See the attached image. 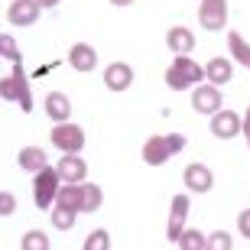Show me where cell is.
Masks as SVG:
<instances>
[{
  "instance_id": "obj_1",
  "label": "cell",
  "mask_w": 250,
  "mask_h": 250,
  "mask_svg": "<svg viewBox=\"0 0 250 250\" xmlns=\"http://www.w3.org/2000/svg\"><path fill=\"white\" fill-rule=\"evenodd\" d=\"M186 146V140L179 133H159V137H149L143 143V163L146 166H163L166 159H172L179 149Z\"/></svg>"
},
{
  "instance_id": "obj_2",
  "label": "cell",
  "mask_w": 250,
  "mask_h": 250,
  "mask_svg": "<svg viewBox=\"0 0 250 250\" xmlns=\"http://www.w3.org/2000/svg\"><path fill=\"white\" fill-rule=\"evenodd\" d=\"M202 78H205V68L188 56H176V62L166 68V84L172 91H186V88H192Z\"/></svg>"
},
{
  "instance_id": "obj_3",
  "label": "cell",
  "mask_w": 250,
  "mask_h": 250,
  "mask_svg": "<svg viewBox=\"0 0 250 250\" xmlns=\"http://www.w3.org/2000/svg\"><path fill=\"white\" fill-rule=\"evenodd\" d=\"M0 94L3 101H20L23 111H33V101H29V84H26V75L20 68V62H13V72L0 82Z\"/></svg>"
},
{
  "instance_id": "obj_4",
  "label": "cell",
  "mask_w": 250,
  "mask_h": 250,
  "mask_svg": "<svg viewBox=\"0 0 250 250\" xmlns=\"http://www.w3.org/2000/svg\"><path fill=\"white\" fill-rule=\"evenodd\" d=\"M59 182H62V176H59V169H42V172H36V186H33V198H36V208H52V202H56L59 195Z\"/></svg>"
},
{
  "instance_id": "obj_5",
  "label": "cell",
  "mask_w": 250,
  "mask_h": 250,
  "mask_svg": "<svg viewBox=\"0 0 250 250\" xmlns=\"http://www.w3.org/2000/svg\"><path fill=\"white\" fill-rule=\"evenodd\" d=\"M52 143H56L62 153H78V149L84 146V130L75 127V124H56V130H52Z\"/></svg>"
},
{
  "instance_id": "obj_6",
  "label": "cell",
  "mask_w": 250,
  "mask_h": 250,
  "mask_svg": "<svg viewBox=\"0 0 250 250\" xmlns=\"http://www.w3.org/2000/svg\"><path fill=\"white\" fill-rule=\"evenodd\" d=\"M198 20H202V26L211 29V33L224 29V23H228V0H202Z\"/></svg>"
},
{
  "instance_id": "obj_7",
  "label": "cell",
  "mask_w": 250,
  "mask_h": 250,
  "mask_svg": "<svg viewBox=\"0 0 250 250\" xmlns=\"http://www.w3.org/2000/svg\"><path fill=\"white\" fill-rule=\"evenodd\" d=\"M39 10H42L39 0H13L7 7V20L13 26H33L39 20Z\"/></svg>"
},
{
  "instance_id": "obj_8",
  "label": "cell",
  "mask_w": 250,
  "mask_h": 250,
  "mask_svg": "<svg viewBox=\"0 0 250 250\" xmlns=\"http://www.w3.org/2000/svg\"><path fill=\"white\" fill-rule=\"evenodd\" d=\"M241 130H244V121L234 111H218V114H211V133L218 140H231V137H237Z\"/></svg>"
},
{
  "instance_id": "obj_9",
  "label": "cell",
  "mask_w": 250,
  "mask_h": 250,
  "mask_svg": "<svg viewBox=\"0 0 250 250\" xmlns=\"http://www.w3.org/2000/svg\"><path fill=\"white\" fill-rule=\"evenodd\" d=\"M192 107L198 114H218L221 111V91H218V84H202V88H195Z\"/></svg>"
},
{
  "instance_id": "obj_10",
  "label": "cell",
  "mask_w": 250,
  "mask_h": 250,
  "mask_svg": "<svg viewBox=\"0 0 250 250\" xmlns=\"http://www.w3.org/2000/svg\"><path fill=\"white\" fill-rule=\"evenodd\" d=\"M56 169L62 176V182H84V176H88V166H84V159L78 153H65Z\"/></svg>"
},
{
  "instance_id": "obj_11",
  "label": "cell",
  "mask_w": 250,
  "mask_h": 250,
  "mask_svg": "<svg viewBox=\"0 0 250 250\" xmlns=\"http://www.w3.org/2000/svg\"><path fill=\"white\" fill-rule=\"evenodd\" d=\"M104 84H107L111 91H127L130 84H133V68H130L127 62L107 65V72H104Z\"/></svg>"
},
{
  "instance_id": "obj_12",
  "label": "cell",
  "mask_w": 250,
  "mask_h": 250,
  "mask_svg": "<svg viewBox=\"0 0 250 250\" xmlns=\"http://www.w3.org/2000/svg\"><path fill=\"white\" fill-rule=\"evenodd\" d=\"M186 214H188V195H176L172 198V218H169V228H166L169 241H179V234L186 231Z\"/></svg>"
},
{
  "instance_id": "obj_13",
  "label": "cell",
  "mask_w": 250,
  "mask_h": 250,
  "mask_svg": "<svg viewBox=\"0 0 250 250\" xmlns=\"http://www.w3.org/2000/svg\"><path fill=\"white\" fill-rule=\"evenodd\" d=\"M68 65H72L75 72H91L94 65H98V52H94L88 42H75L68 49Z\"/></svg>"
},
{
  "instance_id": "obj_14",
  "label": "cell",
  "mask_w": 250,
  "mask_h": 250,
  "mask_svg": "<svg viewBox=\"0 0 250 250\" xmlns=\"http://www.w3.org/2000/svg\"><path fill=\"white\" fill-rule=\"evenodd\" d=\"M186 186L192 188V192H208V188L214 186V176H211V169L202 166V163H192V166H186Z\"/></svg>"
},
{
  "instance_id": "obj_15",
  "label": "cell",
  "mask_w": 250,
  "mask_h": 250,
  "mask_svg": "<svg viewBox=\"0 0 250 250\" xmlns=\"http://www.w3.org/2000/svg\"><path fill=\"white\" fill-rule=\"evenodd\" d=\"M166 46L176 52V56H188L195 49V36H192V29H186V26H172L166 33Z\"/></svg>"
},
{
  "instance_id": "obj_16",
  "label": "cell",
  "mask_w": 250,
  "mask_h": 250,
  "mask_svg": "<svg viewBox=\"0 0 250 250\" xmlns=\"http://www.w3.org/2000/svg\"><path fill=\"white\" fill-rule=\"evenodd\" d=\"M46 114L56 124H65L68 114H72V104H68V98H65L62 91H52V94H46Z\"/></svg>"
},
{
  "instance_id": "obj_17",
  "label": "cell",
  "mask_w": 250,
  "mask_h": 250,
  "mask_svg": "<svg viewBox=\"0 0 250 250\" xmlns=\"http://www.w3.org/2000/svg\"><path fill=\"white\" fill-rule=\"evenodd\" d=\"M17 159H20V166L26 169V172H33V176H36V172H42V169L49 166V163H46V153H42L39 146H23Z\"/></svg>"
},
{
  "instance_id": "obj_18",
  "label": "cell",
  "mask_w": 250,
  "mask_h": 250,
  "mask_svg": "<svg viewBox=\"0 0 250 250\" xmlns=\"http://www.w3.org/2000/svg\"><path fill=\"white\" fill-rule=\"evenodd\" d=\"M56 205H65V208H75L82 211V182H65L56 195Z\"/></svg>"
},
{
  "instance_id": "obj_19",
  "label": "cell",
  "mask_w": 250,
  "mask_h": 250,
  "mask_svg": "<svg viewBox=\"0 0 250 250\" xmlns=\"http://www.w3.org/2000/svg\"><path fill=\"white\" fill-rule=\"evenodd\" d=\"M205 78H208V82H218V84L231 82V62H228V59H218V56H214L211 62L205 65Z\"/></svg>"
},
{
  "instance_id": "obj_20",
  "label": "cell",
  "mask_w": 250,
  "mask_h": 250,
  "mask_svg": "<svg viewBox=\"0 0 250 250\" xmlns=\"http://www.w3.org/2000/svg\"><path fill=\"white\" fill-rule=\"evenodd\" d=\"M176 247H182V250H205L208 247V237H205L202 231H195V228H186V231L179 234Z\"/></svg>"
},
{
  "instance_id": "obj_21",
  "label": "cell",
  "mask_w": 250,
  "mask_h": 250,
  "mask_svg": "<svg viewBox=\"0 0 250 250\" xmlns=\"http://www.w3.org/2000/svg\"><path fill=\"white\" fill-rule=\"evenodd\" d=\"M228 46H231V56L250 68V42H244L241 33H231V36H228Z\"/></svg>"
},
{
  "instance_id": "obj_22",
  "label": "cell",
  "mask_w": 250,
  "mask_h": 250,
  "mask_svg": "<svg viewBox=\"0 0 250 250\" xmlns=\"http://www.w3.org/2000/svg\"><path fill=\"white\" fill-rule=\"evenodd\" d=\"M101 188L98 186H91V182H88V186H82V211H98V208H101Z\"/></svg>"
},
{
  "instance_id": "obj_23",
  "label": "cell",
  "mask_w": 250,
  "mask_h": 250,
  "mask_svg": "<svg viewBox=\"0 0 250 250\" xmlns=\"http://www.w3.org/2000/svg\"><path fill=\"white\" fill-rule=\"evenodd\" d=\"M75 208H65V205H56V211H52V224H56L59 231H68V228H72L75 224Z\"/></svg>"
},
{
  "instance_id": "obj_24",
  "label": "cell",
  "mask_w": 250,
  "mask_h": 250,
  "mask_svg": "<svg viewBox=\"0 0 250 250\" xmlns=\"http://www.w3.org/2000/svg\"><path fill=\"white\" fill-rule=\"evenodd\" d=\"M20 247L23 250H49V237L42 231H29L23 241H20Z\"/></svg>"
},
{
  "instance_id": "obj_25",
  "label": "cell",
  "mask_w": 250,
  "mask_h": 250,
  "mask_svg": "<svg viewBox=\"0 0 250 250\" xmlns=\"http://www.w3.org/2000/svg\"><path fill=\"white\" fill-rule=\"evenodd\" d=\"M107 247H111L107 231H91L88 237H84V250H107Z\"/></svg>"
},
{
  "instance_id": "obj_26",
  "label": "cell",
  "mask_w": 250,
  "mask_h": 250,
  "mask_svg": "<svg viewBox=\"0 0 250 250\" xmlns=\"http://www.w3.org/2000/svg\"><path fill=\"white\" fill-rule=\"evenodd\" d=\"M208 247H211V250H231V247H234V241H231V234L214 231L211 237H208Z\"/></svg>"
},
{
  "instance_id": "obj_27",
  "label": "cell",
  "mask_w": 250,
  "mask_h": 250,
  "mask_svg": "<svg viewBox=\"0 0 250 250\" xmlns=\"http://www.w3.org/2000/svg\"><path fill=\"white\" fill-rule=\"evenodd\" d=\"M0 52H3V59H13V62H20V49H17V42L3 33L0 36Z\"/></svg>"
},
{
  "instance_id": "obj_28",
  "label": "cell",
  "mask_w": 250,
  "mask_h": 250,
  "mask_svg": "<svg viewBox=\"0 0 250 250\" xmlns=\"http://www.w3.org/2000/svg\"><path fill=\"white\" fill-rule=\"evenodd\" d=\"M13 211H17V198L10 192H3L0 195V214H13Z\"/></svg>"
},
{
  "instance_id": "obj_29",
  "label": "cell",
  "mask_w": 250,
  "mask_h": 250,
  "mask_svg": "<svg viewBox=\"0 0 250 250\" xmlns=\"http://www.w3.org/2000/svg\"><path fill=\"white\" fill-rule=\"evenodd\" d=\"M237 231H241L244 237H250V208L237 214Z\"/></svg>"
},
{
  "instance_id": "obj_30",
  "label": "cell",
  "mask_w": 250,
  "mask_h": 250,
  "mask_svg": "<svg viewBox=\"0 0 250 250\" xmlns=\"http://www.w3.org/2000/svg\"><path fill=\"white\" fill-rule=\"evenodd\" d=\"M244 133L250 137V107H247V114H244Z\"/></svg>"
},
{
  "instance_id": "obj_31",
  "label": "cell",
  "mask_w": 250,
  "mask_h": 250,
  "mask_svg": "<svg viewBox=\"0 0 250 250\" xmlns=\"http://www.w3.org/2000/svg\"><path fill=\"white\" fill-rule=\"evenodd\" d=\"M114 7H130V3H133V0H111Z\"/></svg>"
},
{
  "instance_id": "obj_32",
  "label": "cell",
  "mask_w": 250,
  "mask_h": 250,
  "mask_svg": "<svg viewBox=\"0 0 250 250\" xmlns=\"http://www.w3.org/2000/svg\"><path fill=\"white\" fill-rule=\"evenodd\" d=\"M39 3H42V7H56L59 0H39Z\"/></svg>"
},
{
  "instance_id": "obj_33",
  "label": "cell",
  "mask_w": 250,
  "mask_h": 250,
  "mask_svg": "<svg viewBox=\"0 0 250 250\" xmlns=\"http://www.w3.org/2000/svg\"><path fill=\"white\" fill-rule=\"evenodd\" d=\"M247 140H250V137H247Z\"/></svg>"
}]
</instances>
